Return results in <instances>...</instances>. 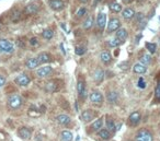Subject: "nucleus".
<instances>
[{
  "mask_svg": "<svg viewBox=\"0 0 160 141\" xmlns=\"http://www.w3.org/2000/svg\"><path fill=\"white\" fill-rule=\"evenodd\" d=\"M21 104H22V99H21V96L18 95V94H13V95H11L9 97L8 105L12 110L19 108V107L21 106Z\"/></svg>",
  "mask_w": 160,
  "mask_h": 141,
  "instance_id": "nucleus-1",
  "label": "nucleus"
},
{
  "mask_svg": "<svg viewBox=\"0 0 160 141\" xmlns=\"http://www.w3.org/2000/svg\"><path fill=\"white\" fill-rule=\"evenodd\" d=\"M135 141H152V135L147 129H141L137 132Z\"/></svg>",
  "mask_w": 160,
  "mask_h": 141,
  "instance_id": "nucleus-2",
  "label": "nucleus"
},
{
  "mask_svg": "<svg viewBox=\"0 0 160 141\" xmlns=\"http://www.w3.org/2000/svg\"><path fill=\"white\" fill-rule=\"evenodd\" d=\"M14 46L10 41L7 39H0V52L1 53H12Z\"/></svg>",
  "mask_w": 160,
  "mask_h": 141,
  "instance_id": "nucleus-3",
  "label": "nucleus"
},
{
  "mask_svg": "<svg viewBox=\"0 0 160 141\" xmlns=\"http://www.w3.org/2000/svg\"><path fill=\"white\" fill-rule=\"evenodd\" d=\"M89 97H90V101L93 104H95V105H98V106H100V104H102V102H103V95L98 91L92 92V93L90 94Z\"/></svg>",
  "mask_w": 160,
  "mask_h": 141,
  "instance_id": "nucleus-4",
  "label": "nucleus"
},
{
  "mask_svg": "<svg viewBox=\"0 0 160 141\" xmlns=\"http://www.w3.org/2000/svg\"><path fill=\"white\" fill-rule=\"evenodd\" d=\"M120 25H121V22L117 18H112V19L109 21V24H108V32L109 33H112L114 31H117V29H120Z\"/></svg>",
  "mask_w": 160,
  "mask_h": 141,
  "instance_id": "nucleus-5",
  "label": "nucleus"
},
{
  "mask_svg": "<svg viewBox=\"0 0 160 141\" xmlns=\"http://www.w3.org/2000/svg\"><path fill=\"white\" fill-rule=\"evenodd\" d=\"M105 24H106V15L105 13H103V12H100L97 16V25L100 30H103L104 27H105Z\"/></svg>",
  "mask_w": 160,
  "mask_h": 141,
  "instance_id": "nucleus-6",
  "label": "nucleus"
},
{
  "mask_svg": "<svg viewBox=\"0 0 160 141\" xmlns=\"http://www.w3.org/2000/svg\"><path fill=\"white\" fill-rule=\"evenodd\" d=\"M94 116H95V114H94L93 111H91V110H86V111L82 112L81 119L83 122H91V120L94 118Z\"/></svg>",
  "mask_w": 160,
  "mask_h": 141,
  "instance_id": "nucleus-7",
  "label": "nucleus"
},
{
  "mask_svg": "<svg viewBox=\"0 0 160 141\" xmlns=\"http://www.w3.org/2000/svg\"><path fill=\"white\" fill-rule=\"evenodd\" d=\"M50 7L55 10V11H58V10H62V8H64V2H62V0H50Z\"/></svg>",
  "mask_w": 160,
  "mask_h": 141,
  "instance_id": "nucleus-8",
  "label": "nucleus"
},
{
  "mask_svg": "<svg viewBox=\"0 0 160 141\" xmlns=\"http://www.w3.org/2000/svg\"><path fill=\"white\" fill-rule=\"evenodd\" d=\"M39 11V6L36 4H27L25 9H24V13L27 15H32V14H35L36 12Z\"/></svg>",
  "mask_w": 160,
  "mask_h": 141,
  "instance_id": "nucleus-9",
  "label": "nucleus"
},
{
  "mask_svg": "<svg viewBox=\"0 0 160 141\" xmlns=\"http://www.w3.org/2000/svg\"><path fill=\"white\" fill-rule=\"evenodd\" d=\"M16 82L21 87H25V85L30 83V78L27 74H20L19 77L16 78Z\"/></svg>",
  "mask_w": 160,
  "mask_h": 141,
  "instance_id": "nucleus-10",
  "label": "nucleus"
},
{
  "mask_svg": "<svg viewBox=\"0 0 160 141\" xmlns=\"http://www.w3.org/2000/svg\"><path fill=\"white\" fill-rule=\"evenodd\" d=\"M52 70L53 69L50 67V66H45V67H42V68H39L37 71H36V73H37V76L41 77V78H44V77H47L50 76L52 73Z\"/></svg>",
  "mask_w": 160,
  "mask_h": 141,
  "instance_id": "nucleus-11",
  "label": "nucleus"
},
{
  "mask_svg": "<svg viewBox=\"0 0 160 141\" xmlns=\"http://www.w3.org/2000/svg\"><path fill=\"white\" fill-rule=\"evenodd\" d=\"M93 79L95 81V83H101L103 79H104V71L102 70L101 68H98L95 71H94V74H93Z\"/></svg>",
  "mask_w": 160,
  "mask_h": 141,
  "instance_id": "nucleus-12",
  "label": "nucleus"
},
{
  "mask_svg": "<svg viewBox=\"0 0 160 141\" xmlns=\"http://www.w3.org/2000/svg\"><path fill=\"white\" fill-rule=\"evenodd\" d=\"M19 136L22 139H24V140H27V139H30V137H31V131H30V129H27V127H22V128H20L19 129Z\"/></svg>",
  "mask_w": 160,
  "mask_h": 141,
  "instance_id": "nucleus-13",
  "label": "nucleus"
},
{
  "mask_svg": "<svg viewBox=\"0 0 160 141\" xmlns=\"http://www.w3.org/2000/svg\"><path fill=\"white\" fill-rule=\"evenodd\" d=\"M127 36H128V33H127V31L125 30V29H118L116 31V37L123 43L127 39Z\"/></svg>",
  "mask_w": 160,
  "mask_h": 141,
  "instance_id": "nucleus-14",
  "label": "nucleus"
},
{
  "mask_svg": "<svg viewBox=\"0 0 160 141\" xmlns=\"http://www.w3.org/2000/svg\"><path fill=\"white\" fill-rule=\"evenodd\" d=\"M57 122H58V124H60V125H69L71 119L68 115L62 114V115H59V116H57Z\"/></svg>",
  "mask_w": 160,
  "mask_h": 141,
  "instance_id": "nucleus-15",
  "label": "nucleus"
},
{
  "mask_svg": "<svg viewBox=\"0 0 160 141\" xmlns=\"http://www.w3.org/2000/svg\"><path fill=\"white\" fill-rule=\"evenodd\" d=\"M141 116L138 112H134V113H132V114L129 115V122H131L132 125H137L138 122H141Z\"/></svg>",
  "mask_w": 160,
  "mask_h": 141,
  "instance_id": "nucleus-16",
  "label": "nucleus"
},
{
  "mask_svg": "<svg viewBox=\"0 0 160 141\" xmlns=\"http://www.w3.org/2000/svg\"><path fill=\"white\" fill-rule=\"evenodd\" d=\"M122 15H123L124 19L129 20L135 15V11H134L132 8H126V9H124V10L122 11Z\"/></svg>",
  "mask_w": 160,
  "mask_h": 141,
  "instance_id": "nucleus-17",
  "label": "nucleus"
},
{
  "mask_svg": "<svg viewBox=\"0 0 160 141\" xmlns=\"http://www.w3.org/2000/svg\"><path fill=\"white\" fill-rule=\"evenodd\" d=\"M39 60H37V58H30V59H27L25 61V66H27L29 69H34L36 68L37 66H39Z\"/></svg>",
  "mask_w": 160,
  "mask_h": 141,
  "instance_id": "nucleus-18",
  "label": "nucleus"
},
{
  "mask_svg": "<svg viewBox=\"0 0 160 141\" xmlns=\"http://www.w3.org/2000/svg\"><path fill=\"white\" fill-rule=\"evenodd\" d=\"M37 60H39V64H46V62L51 61V56L47 53H41L37 57Z\"/></svg>",
  "mask_w": 160,
  "mask_h": 141,
  "instance_id": "nucleus-19",
  "label": "nucleus"
},
{
  "mask_svg": "<svg viewBox=\"0 0 160 141\" xmlns=\"http://www.w3.org/2000/svg\"><path fill=\"white\" fill-rule=\"evenodd\" d=\"M133 71L135 73H138V74H143V73H146L147 68H146V66H144L143 64H137V65L134 66Z\"/></svg>",
  "mask_w": 160,
  "mask_h": 141,
  "instance_id": "nucleus-20",
  "label": "nucleus"
},
{
  "mask_svg": "<svg viewBox=\"0 0 160 141\" xmlns=\"http://www.w3.org/2000/svg\"><path fill=\"white\" fill-rule=\"evenodd\" d=\"M109 8L110 10L114 13H118V12H122V6L120 4H117V2H111L109 4Z\"/></svg>",
  "mask_w": 160,
  "mask_h": 141,
  "instance_id": "nucleus-21",
  "label": "nucleus"
},
{
  "mask_svg": "<svg viewBox=\"0 0 160 141\" xmlns=\"http://www.w3.org/2000/svg\"><path fill=\"white\" fill-rule=\"evenodd\" d=\"M139 61H141L144 66L150 65V64H151V56L148 55V54H144V55L139 58Z\"/></svg>",
  "mask_w": 160,
  "mask_h": 141,
  "instance_id": "nucleus-22",
  "label": "nucleus"
},
{
  "mask_svg": "<svg viewBox=\"0 0 160 141\" xmlns=\"http://www.w3.org/2000/svg\"><path fill=\"white\" fill-rule=\"evenodd\" d=\"M60 138H62V141H71L72 140V134L68 130H64L60 135Z\"/></svg>",
  "mask_w": 160,
  "mask_h": 141,
  "instance_id": "nucleus-23",
  "label": "nucleus"
},
{
  "mask_svg": "<svg viewBox=\"0 0 160 141\" xmlns=\"http://www.w3.org/2000/svg\"><path fill=\"white\" fill-rule=\"evenodd\" d=\"M92 25H93V18L90 15V16H88V18L85 20V22H83V29H85V30H90V29L92 27Z\"/></svg>",
  "mask_w": 160,
  "mask_h": 141,
  "instance_id": "nucleus-24",
  "label": "nucleus"
},
{
  "mask_svg": "<svg viewBox=\"0 0 160 141\" xmlns=\"http://www.w3.org/2000/svg\"><path fill=\"white\" fill-rule=\"evenodd\" d=\"M42 36H43V38H45L47 41H50V39H52L53 36H54V32H53V30H51V29H46V30L43 31Z\"/></svg>",
  "mask_w": 160,
  "mask_h": 141,
  "instance_id": "nucleus-25",
  "label": "nucleus"
},
{
  "mask_svg": "<svg viewBox=\"0 0 160 141\" xmlns=\"http://www.w3.org/2000/svg\"><path fill=\"white\" fill-rule=\"evenodd\" d=\"M77 91H78L79 95L83 96L85 95V92H86V89H85V83H83V81H78V83H77Z\"/></svg>",
  "mask_w": 160,
  "mask_h": 141,
  "instance_id": "nucleus-26",
  "label": "nucleus"
},
{
  "mask_svg": "<svg viewBox=\"0 0 160 141\" xmlns=\"http://www.w3.org/2000/svg\"><path fill=\"white\" fill-rule=\"evenodd\" d=\"M100 58H101V60L103 61V62L108 64V62H110V61H111V54H110L109 52L104 50V52H102V53H101V55H100Z\"/></svg>",
  "mask_w": 160,
  "mask_h": 141,
  "instance_id": "nucleus-27",
  "label": "nucleus"
},
{
  "mask_svg": "<svg viewBox=\"0 0 160 141\" xmlns=\"http://www.w3.org/2000/svg\"><path fill=\"white\" fill-rule=\"evenodd\" d=\"M106 127H108V130L110 132H115V130H116L115 124H114V122L111 118L106 119Z\"/></svg>",
  "mask_w": 160,
  "mask_h": 141,
  "instance_id": "nucleus-28",
  "label": "nucleus"
},
{
  "mask_svg": "<svg viewBox=\"0 0 160 141\" xmlns=\"http://www.w3.org/2000/svg\"><path fill=\"white\" fill-rule=\"evenodd\" d=\"M99 135L104 140H109L110 138H111V134H110V131L108 129H101L99 131Z\"/></svg>",
  "mask_w": 160,
  "mask_h": 141,
  "instance_id": "nucleus-29",
  "label": "nucleus"
},
{
  "mask_svg": "<svg viewBox=\"0 0 160 141\" xmlns=\"http://www.w3.org/2000/svg\"><path fill=\"white\" fill-rule=\"evenodd\" d=\"M102 125H103V120H102L101 118L97 119V120H95V122L92 124L91 128H92V130H95V131H98V130H100V128L102 127Z\"/></svg>",
  "mask_w": 160,
  "mask_h": 141,
  "instance_id": "nucleus-30",
  "label": "nucleus"
},
{
  "mask_svg": "<svg viewBox=\"0 0 160 141\" xmlns=\"http://www.w3.org/2000/svg\"><path fill=\"white\" fill-rule=\"evenodd\" d=\"M117 93L116 92H110V93H108V99H109V102H111V103H114V102H116L117 101Z\"/></svg>",
  "mask_w": 160,
  "mask_h": 141,
  "instance_id": "nucleus-31",
  "label": "nucleus"
},
{
  "mask_svg": "<svg viewBox=\"0 0 160 141\" xmlns=\"http://www.w3.org/2000/svg\"><path fill=\"white\" fill-rule=\"evenodd\" d=\"M121 44H123V42H122V41H120L117 37L112 38V39L109 42V45L111 46V47H116V46L121 45Z\"/></svg>",
  "mask_w": 160,
  "mask_h": 141,
  "instance_id": "nucleus-32",
  "label": "nucleus"
},
{
  "mask_svg": "<svg viewBox=\"0 0 160 141\" xmlns=\"http://www.w3.org/2000/svg\"><path fill=\"white\" fill-rule=\"evenodd\" d=\"M86 52H87V48L85 47V46L78 45L77 47H76V54H77L78 56H82Z\"/></svg>",
  "mask_w": 160,
  "mask_h": 141,
  "instance_id": "nucleus-33",
  "label": "nucleus"
},
{
  "mask_svg": "<svg viewBox=\"0 0 160 141\" xmlns=\"http://www.w3.org/2000/svg\"><path fill=\"white\" fill-rule=\"evenodd\" d=\"M56 88H57V85H56V83H55V82H53V81L46 84V91L47 92H54V91H56Z\"/></svg>",
  "mask_w": 160,
  "mask_h": 141,
  "instance_id": "nucleus-34",
  "label": "nucleus"
},
{
  "mask_svg": "<svg viewBox=\"0 0 160 141\" xmlns=\"http://www.w3.org/2000/svg\"><path fill=\"white\" fill-rule=\"evenodd\" d=\"M146 47H147V49L150 52L151 54H154L156 52V48H157V45L155 43H146Z\"/></svg>",
  "mask_w": 160,
  "mask_h": 141,
  "instance_id": "nucleus-35",
  "label": "nucleus"
},
{
  "mask_svg": "<svg viewBox=\"0 0 160 141\" xmlns=\"http://www.w3.org/2000/svg\"><path fill=\"white\" fill-rule=\"evenodd\" d=\"M21 19V15H20V12L19 11H14L13 12V14L11 16V20L13 22H17V21H19Z\"/></svg>",
  "mask_w": 160,
  "mask_h": 141,
  "instance_id": "nucleus-36",
  "label": "nucleus"
},
{
  "mask_svg": "<svg viewBox=\"0 0 160 141\" xmlns=\"http://www.w3.org/2000/svg\"><path fill=\"white\" fill-rule=\"evenodd\" d=\"M87 13V9L86 8H80L78 10V12L76 13V15H77V18H82L83 15Z\"/></svg>",
  "mask_w": 160,
  "mask_h": 141,
  "instance_id": "nucleus-37",
  "label": "nucleus"
},
{
  "mask_svg": "<svg viewBox=\"0 0 160 141\" xmlns=\"http://www.w3.org/2000/svg\"><path fill=\"white\" fill-rule=\"evenodd\" d=\"M155 96L158 101H160V80L158 81V84H157L156 90H155Z\"/></svg>",
  "mask_w": 160,
  "mask_h": 141,
  "instance_id": "nucleus-38",
  "label": "nucleus"
},
{
  "mask_svg": "<svg viewBox=\"0 0 160 141\" xmlns=\"http://www.w3.org/2000/svg\"><path fill=\"white\" fill-rule=\"evenodd\" d=\"M138 87L141 89H145L146 87V83H145V80L143 78H139V81H138Z\"/></svg>",
  "mask_w": 160,
  "mask_h": 141,
  "instance_id": "nucleus-39",
  "label": "nucleus"
},
{
  "mask_svg": "<svg viewBox=\"0 0 160 141\" xmlns=\"http://www.w3.org/2000/svg\"><path fill=\"white\" fill-rule=\"evenodd\" d=\"M30 44H31L32 46H36L37 44H39V41H37V38L35 37H33L30 39Z\"/></svg>",
  "mask_w": 160,
  "mask_h": 141,
  "instance_id": "nucleus-40",
  "label": "nucleus"
},
{
  "mask_svg": "<svg viewBox=\"0 0 160 141\" xmlns=\"http://www.w3.org/2000/svg\"><path fill=\"white\" fill-rule=\"evenodd\" d=\"M6 83V78L2 76H0V87H4Z\"/></svg>",
  "mask_w": 160,
  "mask_h": 141,
  "instance_id": "nucleus-41",
  "label": "nucleus"
},
{
  "mask_svg": "<svg viewBox=\"0 0 160 141\" xmlns=\"http://www.w3.org/2000/svg\"><path fill=\"white\" fill-rule=\"evenodd\" d=\"M123 1H124L125 4H129V2H131V1H132V0H123Z\"/></svg>",
  "mask_w": 160,
  "mask_h": 141,
  "instance_id": "nucleus-42",
  "label": "nucleus"
},
{
  "mask_svg": "<svg viewBox=\"0 0 160 141\" xmlns=\"http://www.w3.org/2000/svg\"><path fill=\"white\" fill-rule=\"evenodd\" d=\"M79 1H80V2H82V4H86L88 0H79Z\"/></svg>",
  "mask_w": 160,
  "mask_h": 141,
  "instance_id": "nucleus-43",
  "label": "nucleus"
},
{
  "mask_svg": "<svg viewBox=\"0 0 160 141\" xmlns=\"http://www.w3.org/2000/svg\"><path fill=\"white\" fill-rule=\"evenodd\" d=\"M0 29H1V23H0Z\"/></svg>",
  "mask_w": 160,
  "mask_h": 141,
  "instance_id": "nucleus-44",
  "label": "nucleus"
}]
</instances>
